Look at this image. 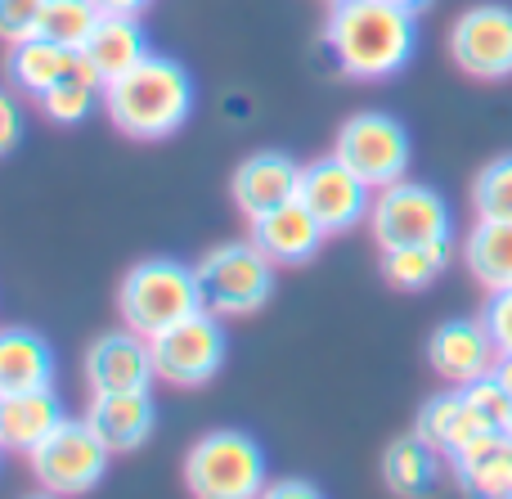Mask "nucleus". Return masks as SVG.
Masks as SVG:
<instances>
[{
	"label": "nucleus",
	"instance_id": "nucleus-1",
	"mask_svg": "<svg viewBox=\"0 0 512 499\" xmlns=\"http://www.w3.org/2000/svg\"><path fill=\"white\" fill-rule=\"evenodd\" d=\"M324 50L346 77L387 81L414 59L418 14L387 5V0H342L328 9Z\"/></svg>",
	"mask_w": 512,
	"mask_h": 499
},
{
	"label": "nucleus",
	"instance_id": "nucleus-2",
	"mask_svg": "<svg viewBox=\"0 0 512 499\" xmlns=\"http://www.w3.org/2000/svg\"><path fill=\"white\" fill-rule=\"evenodd\" d=\"M104 113L131 140H167L194 113V77L167 54H144L131 72L104 86Z\"/></svg>",
	"mask_w": 512,
	"mask_h": 499
},
{
	"label": "nucleus",
	"instance_id": "nucleus-3",
	"mask_svg": "<svg viewBox=\"0 0 512 499\" xmlns=\"http://www.w3.org/2000/svg\"><path fill=\"white\" fill-rule=\"evenodd\" d=\"M117 306H122V324L135 329L140 338H158L171 324L207 311L198 270L185 266V261H171V257H149L126 270Z\"/></svg>",
	"mask_w": 512,
	"mask_h": 499
},
{
	"label": "nucleus",
	"instance_id": "nucleus-4",
	"mask_svg": "<svg viewBox=\"0 0 512 499\" xmlns=\"http://www.w3.org/2000/svg\"><path fill=\"white\" fill-rule=\"evenodd\" d=\"M185 486L194 499H256L270 486L265 450L248 432H207L185 455Z\"/></svg>",
	"mask_w": 512,
	"mask_h": 499
},
{
	"label": "nucleus",
	"instance_id": "nucleus-5",
	"mask_svg": "<svg viewBox=\"0 0 512 499\" xmlns=\"http://www.w3.org/2000/svg\"><path fill=\"white\" fill-rule=\"evenodd\" d=\"M369 230L378 248H409V243H441L454 239V216L441 189L423 180H396L378 189L369 207Z\"/></svg>",
	"mask_w": 512,
	"mask_h": 499
},
{
	"label": "nucleus",
	"instance_id": "nucleus-6",
	"mask_svg": "<svg viewBox=\"0 0 512 499\" xmlns=\"http://www.w3.org/2000/svg\"><path fill=\"white\" fill-rule=\"evenodd\" d=\"M198 284L212 315H252L274 293V261L248 243H221L198 261Z\"/></svg>",
	"mask_w": 512,
	"mask_h": 499
},
{
	"label": "nucleus",
	"instance_id": "nucleus-7",
	"mask_svg": "<svg viewBox=\"0 0 512 499\" xmlns=\"http://www.w3.org/2000/svg\"><path fill=\"white\" fill-rule=\"evenodd\" d=\"M36 482L54 495H86L104 482L108 468V446L99 441V432L86 419H63L41 446L27 455Z\"/></svg>",
	"mask_w": 512,
	"mask_h": 499
},
{
	"label": "nucleus",
	"instance_id": "nucleus-8",
	"mask_svg": "<svg viewBox=\"0 0 512 499\" xmlns=\"http://www.w3.org/2000/svg\"><path fill=\"white\" fill-rule=\"evenodd\" d=\"M333 158L346 162L364 185L387 189L409 171V131L391 113H355L337 126Z\"/></svg>",
	"mask_w": 512,
	"mask_h": 499
},
{
	"label": "nucleus",
	"instance_id": "nucleus-9",
	"mask_svg": "<svg viewBox=\"0 0 512 499\" xmlns=\"http://www.w3.org/2000/svg\"><path fill=\"white\" fill-rule=\"evenodd\" d=\"M153 347V365H158V378L171 387H203L221 374L225 365V329L221 315L198 311L189 320L171 324L167 333L149 338Z\"/></svg>",
	"mask_w": 512,
	"mask_h": 499
},
{
	"label": "nucleus",
	"instance_id": "nucleus-10",
	"mask_svg": "<svg viewBox=\"0 0 512 499\" xmlns=\"http://www.w3.org/2000/svg\"><path fill=\"white\" fill-rule=\"evenodd\" d=\"M450 59L477 81L512 77V5L481 0L463 9L450 27Z\"/></svg>",
	"mask_w": 512,
	"mask_h": 499
},
{
	"label": "nucleus",
	"instance_id": "nucleus-11",
	"mask_svg": "<svg viewBox=\"0 0 512 499\" xmlns=\"http://www.w3.org/2000/svg\"><path fill=\"white\" fill-rule=\"evenodd\" d=\"M297 203L324 225V234H346L351 225L369 221L373 185H364L346 162L319 158V162H306V167H301Z\"/></svg>",
	"mask_w": 512,
	"mask_h": 499
},
{
	"label": "nucleus",
	"instance_id": "nucleus-12",
	"mask_svg": "<svg viewBox=\"0 0 512 499\" xmlns=\"http://www.w3.org/2000/svg\"><path fill=\"white\" fill-rule=\"evenodd\" d=\"M153 378H158L153 347H149V338H140L135 329L104 333V338L86 351V383H90V392L95 396L149 392Z\"/></svg>",
	"mask_w": 512,
	"mask_h": 499
},
{
	"label": "nucleus",
	"instance_id": "nucleus-13",
	"mask_svg": "<svg viewBox=\"0 0 512 499\" xmlns=\"http://www.w3.org/2000/svg\"><path fill=\"white\" fill-rule=\"evenodd\" d=\"M427 360L450 387H468L477 378H490L499 365V347L490 329L477 320H445L441 329L427 338Z\"/></svg>",
	"mask_w": 512,
	"mask_h": 499
},
{
	"label": "nucleus",
	"instance_id": "nucleus-14",
	"mask_svg": "<svg viewBox=\"0 0 512 499\" xmlns=\"http://www.w3.org/2000/svg\"><path fill=\"white\" fill-rule=\"evenodd\" d=\"M297 185H301V167L279 149H261L252 158L239 162L230 180V194H234V207H239L248 221L256 216L274 212V207L292 203L297 198Z\"/></svg>",
	"mask_w": 512,
	"mask_h": 499
},
{
	"label": "nucleus",
	"instance_id": "nucleus-15",
	"mask_svg": "<svg viewBox=\"0 0 512 499\" xmlns=\"http://www.w3.org/2000/svg\"><path fill=\"white\" fill-rule=\"evenodd\" d=\"M486 432H504V428H495V423L468 401L463 387H454V392H445V396H432V401L423 405V414H418V437L432 450H441L445 459L468 450L472 441H481Z\"/></svg>",
	"mask_w": 512,
	"mask_h": 499
},
{
	"label": "nucleus",
	"instance_id": "nucleus-16",
	"mask_svg": "<svg viewBox=\"0 0 512 499\" xmlns=\"http://www.w3.org/2000/svg\"><path fill=\"white\" fill-rule=\"evenodd\" d=\"M252 243L274 261V266H301V261H310L319 252V243H324V225L292 198V203L256 216Z\"/></svg>",
	"mask_w": 512,
	"mask_h": 499
},
{
	"label": "nucleus",
	"instance_id": "nucleus-17",
	"mask_svg": "<svg viewBox=\"0 0 512 499\" xmlns=\"http://www.w3.org/2000/svg\"><path fill=\"white\" fill-rule=\"evenodd\" d=\"M153 396L149 392H113V396H95L86 410V423L99 432V441L108 446V455H126L140 450L153 432Z\"/></svg>",
	"mask_w": 512,
	"mask_h": 499
},
{
	"label": "nucleus",
	"instance_id": "nucleus-18",
	"mask_svg": "<svg viewBox=\"0 0 512 499\" xmlns=\"http://www.w3.org/2000/svg\"><path fill=\"white\" fill-rule=\"evenodd\" d=\"M144 54H149V36H144L140 18H126V14H99L90 41L81 45V63H86L104 86L117 81L122 72H131Z\"/></svg>",
	"mask_w": 512,
	"mask_h": 499
},
{
	"label": "nucleus",
	"instance_id": "nucleus-19",
	"mask_svg": "<svg viewBox=\"0 0 512 499\" xmlns=\"http://www.w3.org/2000/svg\"><path fill=\"white\" fill-rule=\"evenodd\" d=\"M81 63L77 50L59 41H45V36H27V41H14L5 54V72H9V86L27 99H41L45 90H54L72 68Z\"/></svg>",
	"mask_w": 512,
	"mask_h": 499
},
{
	"label": "nucleus",
	"instance_id": "nucleus-20",
	"mask_svg": "<svg viewBox=\"0 0 512 499\" xmlns=\"http://www.w3.org/2000/svg\"><path fill=\"white\" fill-rule=\"evenodd\" d=\"M68 419L54 396V387L41 392H18L5 396V410H0V450H14V455H32L45 437H50L59 423Z\"/></svg>",
	"mask_w": 512,
	"mask_h": 499
},
{
	"label": "nucleus",
	"instance_id": "nucleus-21",
	"mask_svg": "<svg viewBox=\"0 0 512 499\" xmlns=\"http://www.w3.org/2000/svg\"><path fill=\"white\" fill-rule=\"evenodd\" d=\"M454 477L472 499H512V437L486 432L450 459Z\"/></svg>",
	"mask_w": 512,
	"mask_h": 499
},
{
	"label": "nucleus",
	"instance_id": "nucleus-22",
	"mask_svg": "<svg viewBox=\"0 0 512 499\" xmlns=\"http://www.w3.org/2000/svg\"><path fill=\"white\" fill-rule=\"evenodd\" d=\"M54 383V351L32 329H0V392H41Z\"/></svg>",
	"mask_w": 512,
	"mask_h": 499
},
{
	"label": "nucleus",
	"instance_id": "nucleus-23",
	"mask_svg": "<svg viewBox=\"0 0 512 499\" xmlns=\"http://www.w3.org/2000/svg\"><path fill=\"white\" fill-rule=\"evenodd\" d=\"M463 261H468L472 279L486 293L512 288V221H486V216H477V225L463 239Z\"/></svg>",
	"mask_w": 512,
	"mask_h": 499
},
{
	"label": "nucleus",
	"instance_id": "nucleus-24",
	"mask_svg": "<svg viewBox=\"0 0 512 499\" xmlns=\"http://www.w3.org/2000/svg\"><path fill=\"white\" fill-rule=\"evenodd\" d=\"M436 473H441V450H432L423 437H400L387 446V459H382V477L400 499H423L436 486Z\"/></svg>",
	"mask_w": 512,
	"mask_h": 499
},
{
	"label": "nucleus",
	"instance_id": "nucleus-25",
	"mask_svg": "<svg viewBox=\"0 0 512 499\" xmlns=\"http://www.w3.org/2000/svg\"><path fill=\"white\" fill-rule=\"evenodd\" d=\"M450 239L441 243H409V248H382V275H387L391 288H405V293H418V288H432L436 279L450 266Z\"/></svg>",
	"mask_w": 512,
	"mask_h": 499
},
{
	"label": "nucleus",
	"instance_id": "nucleus-26",
	"mask_svg": "<svg viewBox=\"0 0 512 499\" xmlns=\"http://www.w3.org/2000/svg\"><path fill=\"white\" fill-rule=\"evenodd\" d=\"M99 99H104V81H99L86 63H77V68H72L59 86L41 95V113L50 117V122L77 126V122H86V117L95 113Z\"/></svg>",
	"mask_w": 512,
	"mask_h": 499
},
{
	"label": "nucleus",
	"instance_id": "nucleus-27",
	"mask_svg": "<svg viewBox=\"0 0 512 499\" xmlns=\"http://www.w3.org/2000/svg\"><path fill=\"white\" fill-rule=\"evenodd\" d=\"M95 23H99V9L90 5V0H45L36 36H45V41H59V45H68V50L81 54V45L90 41Z\"/></svg>",
	"mask_w": 512,
	"mask_h": 499
},
{
	"label": "nucleus",
	"instance_id": "nucleus-28",
	"mask_svg": "<svg viewBox=\"0 0 512 499\" xmlns=\"http://www.w3.org/2000/svg\"><path fill=\"white\" fill-rule=\"evenodd\" d=\"M472 212L486 221H512V153L486 162L472 180Z\"/></svg>",
	"mask_w": 512,
	"mask_h": 499
},
{
	"label": "nucleus",
	"instance_id": "nucleus-29",
	"mask_svg": "<svg viewBox=\"0 0 512 499\" xmlns=\"http://www.w3.org/2000/svg\"><path fill=\"white\" fill-rule=\"evenodd\" d=\"M41 5L45 0H0V41H27L41 27Z\"/></svg>",
	"mask_w": 512,
	"mask_h": 499
},
{
	"label": "nucleus",
	"instance_id": "nucleus-30",
	"mask_svg": "<svg viewBox=\"0 0 512 499\" xmlns=\"http://www.w3.org/2000/svg\"><path fill=\"white\" fill-rule=\"evenodd\" d=\"M481 324L490 329L499 356H512V288L486 297V306H481Z\"/></svg>",
	"mask_w": 512,
	"mask_h": 499
},
{
	"label": "nucleus",
	"instance_id": "nucleus-31",
	"mask_svg": "<svg viewBox=\"0 0 512 499\" xmlns=\"http://www.w3.org/2000/svg\"><path fill=\"white\" fill-rule=\"evenodd\" d=\"M463 392H468V401L477 405V410L486 414V419L495 423V428H504V423H508L512 401L504 396V387H499L495 378H477V383H468V387H463Z\"/></svg>",
	"mask_w": 512,
	"mask_h": 499
},
{
	"label": "nucleus",
	"instance_id": "nucleus-32",
	"mask_svg": "<svg viewBox=\"0 0 512 499\" xmlns=\"http://www.w3.org/2000/svg\"><path fill=\"white\" fill-rule=\"evenodd\" d=\"M18 140H23V108H18V99L9 90H0V158L14 153Z\"/></svg>",
	"mask_w": 512,
	"mask_h": 499
},
{
	"label": "nucleus",
	"instance_id": "nucleus-33",
	"mask_svg": "<svg viewBox=\"0 0 512 499\" xmlns=\"http://www.w3.org/2000/svg\"><path fill=\"white\" fill-rule=\"evenodd\" d=\"M256 499H324L310 482H301V477H283V482H270Z\"/></svg>",
	"mask_w": 512,
	"mask_h": 499
},
{
	"label": "nucleus",
	"instance_id": "nucleus-34",
	"mask_svg": "<svg viewBox=\"0 0 512 499\" xmlns=\"http://www.w3.org/2000/svg\"><path fill=\"white\" fill-rule=\"evenodd\" d=\"M90 5H95L99 14H126V18H140L144 9L153 5V0H90Z\"/></svg>",
	"mask_w": 512,
	"mask_h": 499
},
{
	"label": "nucleus",
	"instance_id": "nucleus-35",
	"mask_svg": "<svg viewBox=\"0 0 512 499\" xmlns=\"http://www.w3.org/2000/svg\"><path fill=\"white\" fill-rule=\"evenodd\" d=\"M490 378L504 387V396L512 401V356H499V365H495V374H490Z\"/></svg>",
	"mask_w": 512,
	"mask_h": 499
},
{
	"label": "nucleus",
	"instance_id": "nucleus-36",
	"mask_svg": "<svg viewBox=\"0 0 512 499\" xmlns=\"http://www.w3.org/2000/svg\"><path fill=\"white\" fill-rule=\"evenodd\" d=\"M387 5H396V9H409V14H423L432 0H387Z\"/></svg>",
	"mask_w": 512,
	"mask_h": 499
},
{
	"label": "nucleus",
	"instance_id": "nucleus-37",
	"mask_svg": "<svg viewBox=\"0 0 512 499\" xmlns=\"http://www.w3.org/2000/svg\"><path fill=\"white\" fill-rule=\"evenodd\" d=\"M23 499H63V495H54V491H45V486H41L36 495H23Z\"/></svg>",
	"mask_w": 512,
	"mask_h": 499
},
{
	"label": "nucleus",
	"instance_id": "nucleus-38",
	"mask_svg": "<svg viewBox=\"0 0 512 499\" xmlns=\"http://www.w3.org/2000/svg\"><path fill=\"white\" fill-rule=\"evenodd\" d=\"M504 437H512V414H508V423H504Z\"/></svg>",
	"mask_w": 512,
	"mask_h": 499
},
{
	"label": "nucleus",
	"instance_id": "nucleus-39",
	"mask_svg": "<svg viewBox=\"0 0 512 499\" xmlns=\"http://www.w3.org/2000/svg\"><path fill=\"white\" fill-rule=\"evenodd\" d=\"M0 410H5V392H0Z\"/></svg>",
	"mask_w": 512,
	"mask_h": 499
},
{
	"label": "nucleus",
	"instance_id": "nucleus-40",
	"mask_svg": "<svg viewBox=\"0 0 512 499\" xmlns=\"http://www.w3.org/2000/svg\"><path fill=\"white\" fill-rule=\"evenodd\" d=\"M333 5H342V0H333Z\"/></svg>",
	"mask_w": 512,
	"mask_h": 499
}]
</instances>
